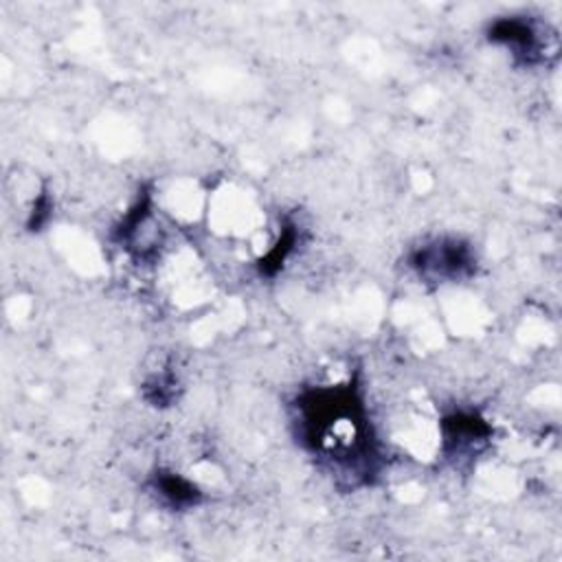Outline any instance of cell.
I'll list each match as a JSON object with an SVG mask.
<instances>
[{"mask_svg":"<svg viewBox=\"0 0 562 562\" xmlns=\"http://www.w3.org/2000/svg\"><path fill=\"white\" fill-rule=\"evenodd\" d=\"M303 426L314 448L329 457L347 459L364 448L362 404L347 389L316 391L303 404Z\"/></svg>","mask_w":562,"mask_h":562,"instance_id":"cell-1","label":"cell"}]
</instances>
